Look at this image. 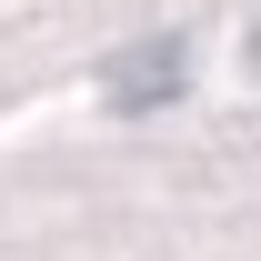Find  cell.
<instances>
[{"label": "cell", "instance_id": "2", "mask_svg": "<svg viewBox=\"0 0 261 261\" xmlns=\"http://www.w3.org/2000/svg\"><path fill=\"white\" fill-rule=\"evenodd\" d=\"M251 50H261V40H251Z\"/></svg>", "mask_w": 261, "mask_h": 261}, {"label": "cell", "instance_id": "1", "mask_svg": "<svg viewBox=\"0 0 261 261\" xmlns=\"http://www.w3.org/2000/svg\"><path fill=\"white\" fill-rule=\"evenodd\" d=\"M181 91H191V50H181V40H130L121 61L100 70V100H111L121 121H151V111H171Z\"/></svg>", "mask_w": 261, "mask_h": 261}]
</instances>
